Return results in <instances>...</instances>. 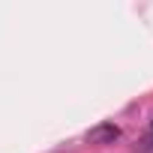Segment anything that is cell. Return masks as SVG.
<instances>
[{
  "label": "cell",
  "instance_id": "1",
  "mask_svg": "<svg viewBox=\"0 0 153 153\" xmlns=\"http://www.w3.org/2000/svg\"><path fill=\"white\" fill-rule=\"evenodd\" d=\"M120 135L123 132H120L117 123H99L87 132V141L90 144H114V141H120Z\"/></svg>",
  "mask_w": 153,
  "mask_h": 153
},
{
  "label": "cell",
  "instance_id": "2",
  "mask_svg": "<svg viewBox=\"0 0 153 153\" xmlns=\"http://www.w3.org/2000/svg\"><path fill=\"white\" fill-rule=\"evenodd\" d=\"M150 129H153V120H150Z\"/></svg>",
  "mask_w": 153,
  "mask_h": 153
}]
</instances>
